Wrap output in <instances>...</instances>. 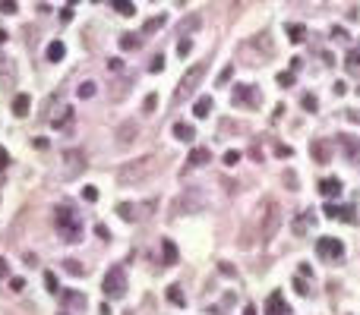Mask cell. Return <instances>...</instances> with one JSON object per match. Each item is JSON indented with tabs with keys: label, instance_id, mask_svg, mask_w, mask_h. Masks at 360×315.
<instances>
[{
	"label": "cell",
	"instance_id": "obj_1",
	"mask_svg": "<svg viewBox=\"0 0 360 315\" xmlns=\"http://www.w3.org/2000/svg\"><path fill=\"white\" fill-rule=\"evenodd\" d=\"M54 224H57V233H60V240H63V243H79V240H82V221H79L76 211L57 208Z\"/></svg>",
	"mask_w": 360,
	"mask_h": 315
},
{
	"label": "cell",
	"instance_id": "obj_2",
	"mask_svg": "<svg viewBox=\"0 0 360 315\" xmlns=\"http://www.w3.org/2000/svg\"><path fill=\"white\" fill-rule=\"evenodd\" d=\"M152 170H155V158H136V161L120 167V183H139V180H145Z\"/></svg>",
	"mask_w": 360,
	"mask_h": 315
},
{
	"label": "cell",
	"instance_id": "obj_3",
	"mask_svg": "<svg viewBox=\"0 0 360 315\" xmlns=\"http://www.w3.org/2000/svg\"><path fill=\"white\" fill-rule=\"evenodd\" d=\"M202 76H205V63H196V66H190V70L183 73V79H180V85H177V95H174V101H186V98L196 92V85L202 82Z\"/></svg>",
	"mask_w": 360,
	"mask_h": 315
},
{
	"label": "cell",
	"instance_id": "obj_4",
	"mask_svg": "<svg viewBox=\"0 0 360 315\" xmlns=\"http://www.w3.org/2000/svg\"><path fill=\"white\" fill-rule=\"evenodd\" d=\"M104 296H108V299L126 296V274H123L120 265H114L108 274H104Z\"/></svg>",
	"mask_w": 360,
	"mask_h": 315
},
{
	"label": "cell",
	"instance_id": "obj_5",
	"mask_svg": "<svg viewBox=\"0 0 360 315\" xmlns=\"http://www.w3.org/2000/svg\"><path fill=\"white\" fill-rule=\"evenodd\" d=\"M316 256L335 262V259L344 256V243H341V240H335V237H322V240L316 243Z\"/></svg>",
	"mask_w": 360,
	"mask_h": 315
},
{
	"label": "cell",
	"instance_id": "obj_6",
	"mask_svg": "<svg viewBox=\"0 0 360 315\" xmlns=\"http://www.w3.org/2000/svg\"><path fill=\"white\" fill-rule=\"evenodd\" d=\"M234 104L237 107H259L262 95H259L256 85H234Z\"/></svg>",
	"mask_w": 360,
	"mask_h": 315
},
{
	"label": "cell",
	"instance_id": "obj_7",
	"mask_svg": "<svg viewBox=\"0 0 360 315\" xmlns=\"http://www.w3.org/2000/svg\"><path fill=\"white\" fill-rule=\"evenodd\" d=\"M202 205H205V199H202V196H199V192H196V189H190V192H183V196H180V199H177V205H174V211H177V214H196L199 208H202Z\"/></svg>",
	"mask_w": 360,
	"mask_h": 315
},
{
	"label": "cell",
	"instance_id": "obj_8",
	"mask_svg": "<svg viewBox=\"0 0 360 315\" xmlns=\"http://www.w3.org/2000/svg\"><path fill=\"white\" fill-rule=\"evenodd\" d=\"M262 211H265V218H262V237L272 240L278 233V205L275 202H265Z\"/></svg>",
	"mask_w": 360,
	"mask_h": 315
},
{
	"label": "cell",
	"instance_id": "obj_9",
	"mask_svg": "<svg viewBox=\"0 0 360 315\" xmlns=\"http://www.w3.org/2000/svg\"><path fill=\"white\" fill-rule=\"evenodd\" d=\"M310 155H313L316 164H329V161H332V142H329V139H313Z\"/></svg>",
	"mask_w": 360,
	"mask_h": 315
},
{
	"label": "cell",
	"instance_id": "obj_10",
	"mask_svg": "<svg viewBox=\"0 0 360 315\" xmlns=\"http://www.w3.org/2000/svg\"><path fill=\"white\" fill-rule=\"evenodd\" d=\"M265 315H291L288 303H284L281 290H272V296L265 299Z\"/></svg>",
	"mask_w": 360,
	"mask_h": 315
},
{
	"label": "cell",
	"instance_id": "obj_11",
	"mask_svg": "<svg viewBox=\"0 0 360 315\" xmlns=\"http://www.w3.org/2000/svg\"><path fill=\"white\" fill-rule=\"evenodd\" d=\"M338 192H341V183H338L335 177H329V180H319V196H325V199H335Z\"/></svg>",
	"mask_w": 360,
	"mask_h": 315
},
{
	"label": "cell",
	"instance_id": "obj_12",
	"mask_svg": "<svg viewBox=\"0 0 360 315\" xmlns=\"http://www.w3.org/2000/svg\"><path fill=\"white\" fill-rule=\"evenodd\" d=\"M136 136H139V126H136V123H123V126L117 130V142H120V145H130Z\"/></svg>",
	"mask_w": 360,
	"mask_h": 315
},
{
	"label": "cell",
	"instance_id": "obj_13",
	"mask_svg": "<svg viewBox=\"0 0 360 315\" xmlns=\"http://www.w3.org/2000/svg\"><path fill=\"white\" fill-rule=\"evenodd\" d=\"M209 161H212L209 148H193L190 158H186V164H190V167H202V164H209Z\"/></svg>",
	"mask_w": 360,
	"mask_h": 315
},
{
	"label": "cell",
	"instance_id": "obj_14",
	"mask_svg": "<svg viewBox=\"0 0 360 315\" xmlns=\"http://www.w3.org/2000/svg\"><path fill=\"white\" fill-rule=\"evenodd\" d=\"M325 214H332V218L341 221V224H354V221H357V214H354L351 205H348V208H325Z\"/></svg>",
	"mask_w": 360,
	"mask_h": 315
},
{
	"label": "cell",
	"instance_id": "obj_15",
	"mask_svg": "<svg viewBox=\"0 0 360 315\" xmlns=\"http://www.w3.org/2000/svg\"><path fill=\"white\" fill-rule=\"evenodd\" d=\"M341 139V145H344V155H348L351 161H360V142L354 136H338Z\"/></svg>",
	"mask_w": 360,
	"mask_h": 315
},
{
	"label": "cell",
	"instance_id": "obj_16",
	"mask_svg": "<svg viewBox=\"0 0 360 315\" xmlns=\"http://www.w3.org/2000/svg\"><path fill=\"white\" fill-rule=\"evenodd\" d=\"M29 107H32V98L29 95H16V98H13V113H16V117H25Z\"/></svg>",
	"mask_w": 360,
	"mask_h": 315
},
{
	"label": "cell",
	"instance_id": "obj_17",
	"mask_svg": "<svg viewBox=\"0 0 360 315\" xmlns=\"http://www.w3.org/2000/svg\"><path fill=\"white\" fill-rule=\"evenodd\" d=\"M199 25H202V19H199V16H196V13H193V16H186V19H183V22H180V29H177V32H180V35H183V38H186V35H190V32H196V29H199Z\"/></svg>",
	"mask_w": 360,
	"mask_h": 315
},
{
	"label": "cell",
	"instance_id": "obj_18",
	"mask_svg": "<svg viewBox=\"0 0 360 315\" xmlns=\"http://www.w3.org/2000/svg\"><path fill=\"white\" fill-rule=\"evenodd\" d=\"M63 57H66L63 41H51V44H48V60H51V63H60Z\"/></svg>",
	"mask_w": 360,
	"mask_h": 315
},
{
	"label": "cell",
	"instance_id": "obj_19",
	"mask_svg": "<svg viewBox=\"0 0 360 315\" xmlns=\"http://www.w3.org/2000/svg\"><path fill=\"white\" fill-rule=\"evenodd\" d=\"M174 136L180 142H190V139H196V130H193L190 123H174Z\"/></svg>",
	"mask_w": 360,
	"mask_h": 315
},
{
	"label": "cell",
	"instance_id": "obj_20",
	"mask_svg": "<svg viewBox=\"0 0 360 315\" xmlns=\"http://www.w3.org/2000/svg\"><path fill=\"white\" fill-rule=\"evenodd\" d=\"M313 218H316V214H313V211H303V218H297V221H294V233H297V237H303V233L310 230Z\"/></svg>",
	"mask_w": 360,
	"mask_h": 315
},
{
	"label": "cell",
	"instance_id": "obj_21",
	"mask_svg": "<svg viewBox=\"0 0 360 315\" xmlns=\"http://www.w3.org/2000/svg\"><path fill=\"white\" fill-rule=\"evenodd\" d=\"M161 252H164V265H174V262H177V246H174V240H161Z\"/></svg>",
	"mask_w": 360,
	"mask_h": 315
},
{
	"label": "cell",
	"instance_id": "obj_22",
	"mask_svg": "<svg viewBox=\"0 0 360 315\" xmlns=\"http://www.w3.org/2000/svg\"><path fill=\"white\" fill-rule=\"evenodd\" d=\"M139 44H142V38H139V35H133V32L120 35V48H123V51H136Z\"/></svg>",
	"mask_w": 360,
	"mask_h": 315
},
{
	"label": "cell",
	"instance_id": "obj_23",
	"mask_svg": "<svg viewBox=\"0 0 360 315\" xmlns=\"http://www.w3.org/2000/svg\"><path fill=\"white\" fill-rule=\"evenodd\" d=\"M60 299L70 303V306H82V309H85V296H82V293H76V290H63V293H60Z\"/></svg>",
	"mask_w": 360,
	"mask_h": 315
},
{
	"label": "cell",
	"instance_id": "obj_24",
	"mask_svg": "<svg viewBox=\"0 0 360 315\" xmlns=\"http://www.w3.org/2000/svg\"><path fill=\"white\" fill-rule=\"evenodd\" d=\"M117 214H120L123 221H130V224L139 218V214H136V205H130V202H120V205H117Z\"/></svg>",
	"mask_w": 360,
	"mask_h": 315
},
{
	"label": "cell",
	"instance_id": "obj_25",
	"mask_svg": "<svg viewBox=\"0 0 360 315\" xmlns=\"http://www.w3.org/2000/svg\"><path fill=\"white\" fill-rule=\"evenodd\" d=\"M111 6L120 13V16H133L136 13V6H133V0H111Z\"/></svg>",
	"mask_w": 360,
	"mask_h": 315
},
{
	"label": "cell",
	"instance_id": "obj_26",
	"mask_svg": "<svg viewBox=\"0 0 360 315\" xmlns=\"http://www.w3.org/2000/svg\"><path fill=\"white\" fill-rule=\"evenodd\" d=\"M288 38H291V41H303V38H306V29H303V25H300V22H288Z\"/></svg>",
	"mask_w": 360,
	"mask_h": 315
},
{
	"label": "cell",
	"instance_id": "obj_27",
	"mask_svg": "<svg viewBox=\"0 0 360 315\" xmlns=\"http://www.w3.org/2000/svg\"><path fill=\"white\" fill-rule=\"evenodd\" d=\"M209 111H212V98H209V95L199 98L196 107H193V113H196V117H209Z\"/></svg>",
	"mask_w": 360,
	"mask_h": 315
},
{
	"label": "cell",
	"instance_id": "obj_28",
	"mask_svg": "<svg viewBox=\"0 0 360 315\" xmlns=\"http://www.w3.org/2000/svg\"><path fill=\"white\" fill-rule=\"evenodd\" d=\"M161 25H164V13H161V16H152L149 22L142 25V35H152V32H158Z\"/></svg>",
	"mask_w": 360,
	"mask_h": 315
},
{
	"label": "cell",
	"instance_id": "obj_29",
	"mask_svg": "<svg viewBox=\"0 0 360 315\" xmlns=\"http://www.w3.org/2000/svg\"><path fill=\"white\" fill-rule=\"evenodd\" d=\"M344 66H348V70H360V44L354 51H348V57H344Z\"/></svg>",
	"mask_w": 360,
	"mask_h": 315
},
{
	"label": "cell",
	"instance_id": "obj_30",
	"mask_svg": "<svg viewBox=\"0 0 360 315\" xmlns=\"http://www.w3.org/2000/svg\"><path fill=\"white\" fill-rule=\"evenodd\" d=\"M168 299L174 306H186V299H183V293H180V287H168Z\"/></svg>",
	"mask_w": 360,
	"mask_h": 315
},
{
	"label": "cell",
	"instance_id": "obj_31",
	"mask_svg": "<svg viewBox=\"0 0 360 315\" xmlns=\"http://www.w3.org/2000/svg\"><path fill=\"white\" fill-rule=\"evenodd\" d=\"M63 268H66V271H70V274H76V278H79V274H85V268L79 265L76 259H66V262H63Z\"/></svg>",
	"mask_w": 360,
	"mask_h": 315
},
{
	"label": "cell",
	"instance_id": "obj_32",
	"mask_svg": "<svg viewBox=\"0 0 360 315\" xmlns=\"http://www.w3.org/2000/svg\"><path fill=\"white\" fill-rule=\"evenodd\" d=\"M284 186H288V189H300V180H297L294 170H284Z\"/></svg>",
	"mask_w": 360,
	"mask_h": 315
},
{
	"label": "cell",
	"instance_id": "obj_33",
	"mask_svg": "<svg viewBox=\"0 0 360 315\" xmlns=\"http://www.w3.org/2000/svg\"><path fill=\"white\" fill-rule=\"evenodd\" d=\"M300 104H303V111H310V113L319 111V104H316V98H313V95H303V98H300Z\"/></svg>",
	"mask_w": 360,
	"mask_h": 315
},
{
	"label": "cell",
	"instance_id": "obj_34",
	"mask_svg": "<svg viewBox=\"0 0 360 315\" xmlns=\"http://www.w3.org/2000/svg\"><path fill=\"white\" fill-rule=\"evenodd\" d=\"M44 287H48V293H60V287H57V278H54V274H44Z\"/></svg>",
	"mask_w": 360,
	"mask_h": 315
},
{
	"label": "cell",
	"instance_id": "obj_35",
	"mask_svg": "<svg viewBox=\"0 0 360 315\" xmlns=\"http://www.w3.org/2000/svg\"><path fill=\"white\" fill-rule=\"evenodd\" d=\"M95 95V82H82L79 85V98H92Z\"/></svg>",
	"mask_w": 360,
	"mask_h": 315
},
{
	"label": "cell",
	"instance_id": "obj_36",
	"mask_svg": "<svg viewBox=\"0 0 360 315\" xmlns=\"http://www.w3.org/2000/svg\"><path fill=\"white\" fill-rule=\"evenodd\" d=\"M0 10H3L6 16H10V13H16V10H19V3H16V0H0Z\"/></svg>",
	"mask_w": 360,
	"mask_h": 315
},
{
	"label": "cell",
	"instance_id": "obj_37",
	"mask_svg": "<svg viewBox=\"0 0 360 315\" xmlns=\"http://www.w3.org/2000/svg\"><path fill=\"white\" fill-rule=\"evenodd\" d=\"M82 199H85V202H98V189H95V186H85V189H82Z\"/></svg>",
	"mask_w": 360,
	"mask_h": 315
},
{
	"label": "cell",
	"instance_id": "obj_38",
	"mask_svg": "<svg viewBox=\"0 0 360 315\" xmlns=\"http://www.w3.org/2000/svg\"><path fill=\"white\" fill-rule=\"evenodd\" d=\"M190 51H193V41H190V38H183V41L177 44V54H180V57H186Z\"/></svg>",
	"mask_w": 360,
	"mask_h": 315
},
{
	"label": "cell",
	"instance_id": "obj_39",
	"mask_svg": "<svg viewBox=\"0 0 360 315\" xmlns=\"http://www.w3.org/2000/svg\"><path fill=\"white\" fill-rule=\"evenodd\" d=\"M278 85H284V89L294 85V73H278Z\"/></svg>",
	"mask_w": 360,
	"mask_h": 315
},
{
	"label": "cell",
	"instance_id": "obj_40",
	"mask_svg": "<svg viewBox=\"0 0 360 315\" xmlns=\"http://www.w3.org/2000/svg\"><path fill=\"white\" fill-rule=\"evenodd\" d=\"M149 70H152V73H161V70H164V57H161V54H158V57L149 63Z\"/></svg>",
	"mask_w": 360,
	"mask_h": 315
},
{
	"label": "cell",
	"instance_id": "obj_41",
	"mask_svg": "<svg viewBox=\"0 0 360 315\" xmlns=\"http://www.w3.org/2000/svg\"><path fill=\"white\" fill-rule=\"evenodd\" d=\"M120 70H123V60L111 57V60H108V73H120Z\"/></svg>",
	"mask_w": 360,
	"mask_h": 315
},
{
	"label": "cell",
	"instance_id": "obj_42",
	"mask_svg": "<svg viewBox=\"0 0 360 315\" xmlns=\"http://www.w3.org/2000/svg\"><path fill=\"white\" fill-rule=\"evenodd\" d=\"M142 107H145V113H152V111L158 107V98H155V95H149V98L142 101Z\"/></svg>",
	"mask_w": 360,
	"mask_h": 315
},
{
	"label": "cell",
	"instance_id": "obj_43",
	"mask_svg": "<svg viewBox=\"0 0 360 315\" xmlns=\"http://www.w3.org/2000/svg\"><path fill=\"white\" fill-rule=\"evenodd\" d=\"M237 161H240V151H228V155H224V164L228 167H234Z\"/></svg>",
	"mask_w": 360,
	"mask_h": 315
},
{
	"label": "cell",
	"instance_id": "obj_44",
	"mask_svg": "<svg viewBox=\"0 0 360 315\" xmlns=\"http://www.w3.org/2000/svg\"><path fill=\"white\" fill-rule=\"evenodd\" d=\"M275 155L278 158H291V148H288V145H275Z\"/></svg>",
	"mask_w": 360,
	"mask_h": 315
},
{
	"label": "cell",
	"instance_id": "obj_45",
	"mask_svg": "<svg viewBox=\"0 0 360 315\" xmlns=\"http://www.w3.org/2000/svg\"><path fill=\"white\" fill-rule=\"evenodd\" d=\"M10 287H13V290L19 293V290H22V287H25V280H22V278H10Z\"/></svg>",
	"mask_w": 360,
	"mask_h": 315
},
{
	"label": "cell",
	"instance_id": "obj_46",
	"mask_svg": "<svg viewBox=\"0 0 360 315\" xmlns=\"http://www.w3.org/2000/svg\"><path fill=\"white\" fill-rule=\"evenodd\" d=\"M0 278H10V262L6 259H0Z\"/></svg>",
	"mask_w": 360,
	"mask_h": 315
},
{
	"label": "cell",
	"instance_id": "obj_47",
	"mask_svg": "<svg viewBox=\"0 0 360 315\" xmlns=\"http://www.w3.org/2000/svg\"><path fill=\"white\" fill-rule=\"evenodd\" d=\"M95 233H98L101 240H111V233H108V227H104V224H98V227H95Z\"/></svg>",
	"mask_w": 360,
	"mask_h": 315
},
{
	"label": "cell",
	"instance_id": "obj_48",
	"mask_svg": "<svg viewBox=\"0 0 360 315\" xmlns=\"http://www.w3.org/2000/svg\"><path fill=\"white\" fill-rule=\"evenodd\" d=\"M231 73H234L231 66H228V70H221V76H218V85H224V82H228V79H231Z\"/></svg>",
	"mask_w": 360,
	"mask_h": 315
},
{
	"label": "cell",
	"instance_id": "obj_49",
	"mask_svg": "<svg viewBox=\"0 0 360 315\" xmlns=\"http://www.w3.org/2000/svg\"><path fill=\"white\" fill-rule=\"evenodd\" d=\"M294 287H297L300 296H306V293H310V290H306V284H303V280H297V278H294Z\"/></svg>",
	"mask_w": 360,
	"mask_h": 315
},
{
	"label": "cell",
	"instance_id": "obj_50",
	"mask_svg": "<svg viewBox=\"0 0 360 315\" xmlns=\"http://www.w3.org/2000/svg\"><path fill=\"white\" fill-rule=\"evenodd\" d=\"M344 117H348L351 123H360V111H344Z\"/></svg>",
	"mask_w": 360,
	"mask_h": 315
},
{
	"label": "cell",
	"instance_id": "obj_51",
	"mask_svg": "<svg viewBox=\"0 0 360 315\" xmlns=\"http://www.w3.org/2000/svg\"><path fill=\"white\" fill-rule=\"evenodd\" d=\"M70 19H73V10H70V6H66V10H60V22H70Z\"/></svg>",
	"mask_w": 360,
	"mask_h": 315
},
{
	"label": "cell",
	"instance_id": "obj_52",
	"mask_svg": "<svg viewBox=\"0 0 360 315\" xmlns=\"http://www.w3.org/2000/svg\"><path fill=\"white\" fill-rule=\"evenodd\" d=\"M6 164H10V155H6V151H3V148H0V170H3V167H6Z\"/></svg>",
	"mask_w": 360,
	"mask_h": 315
},
{
	"label": "cell",
	"instance_id": "obj_53",
	"mask_svg": "<svg viewBox=\"0 0 360 315\" xmlns=\"http://www.w3.org/2000/svg\"><path fill=\"white\" fill-rule=\"evenodd\" d=\"M243 315H256V309H253L250 303H246V309H243Z\"/></svg>",
	"mask_w": 360,
	"mask_h": 315
},
{
	"label": "cell",
	"instance_id": "obj_54",
	"mask_svg": "<svg viewBox=\"0 0 360 315\" xmlns=\"http://www.w3.org/2000/svg\"><path fill=\"white\" fill-rule=\"evenodd\" d=\"M3 41H6V32H3V29H0V44H3Z\"/></svg>",
	"mask_w": 360,
	"mask_h": 315
},
{
	"label": "cell",
	"instance_id": "obj_55",
	"mask_svg": "<svg viewBox=\"0 0 360 315\" xmlns=\"http://www.w3.org/2000/svg\"><path fill=\"white\" fill-rule=\"evenodd\" d=\"M357 95H360V89H357Z\"/></svg>",
	"mask_w": 360,
	"mask_h": 315
}]
</instances>
